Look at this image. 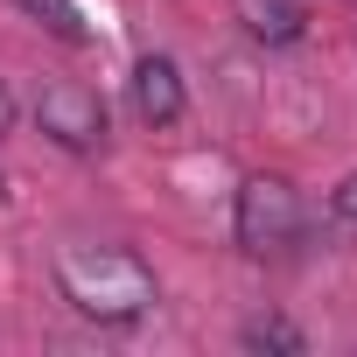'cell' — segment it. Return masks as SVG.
<instances>
[{"label":"cell","mask_w":357,"mask_h":357,"mask_svg":"<svg viewBox=\"0 0 357 357\" xmlns=\"http://www.w3.org/2000/svg\"><path fill=\"white\" fill-rule=\"evenodd\" d=\"M56 294L84 322H133L154 308V266L126 245H63L56 252Z\"/></svg>","instance_id":"cell-1"},{"label":"cell","mask_w":357,"mask_h":357,"mask_svg":"<svg viewBox=\"0 0 357 357\" xmlns=\"http://www.w3.org/2000/svg\"><path fill=\"white\" fill-rule=\"evenodd\" d=\"M301 225H308V211H301V190L287 183V175H245V183H238L231 231H238V245H245L252 259L294 252V245H301Z\"/></svg>","instance_id":"cell-2"},{"label":"cell","mask_w":357,"mask_h":357,"mask_svg":"<svg viewBox=\"0 0 357 357\" xmlns=\"http://www.w3.org/2000/svg\"><path fill=\"white\" fill-rule=\"evenodd\" d=\"M36 126H43L63 154H98V147H105V98H98L91 84H77V77H56V84H43V98H36Z\"/></svg>","instance_id":"cell-3"},{"label":"cell","mask_w":357,"mask_h":357,"mask_svg":"<svg viewBox=\"0 0 357 357\" xmlns=\"http://www.w3.org/2000/svg\"><path fill=\"white\" fill-rule=\"evenodd\" d=\"M183 105H190V91H183L175 56H140V63H133V112H140L147 126H175Z\"/></svg>","instance_id":"cell-4"},{"label":"cell","mask_w":357,"mask_h":357,"mask_svg":"<svg viewBox=\"0 0 357 357\" xmlns=\"http://www.w3.org/2000/svg\"><path fill=\"white\" fill-rule=\"evenodd\" d=\"M231 22L252 43H266V50H287V43L308 36V8L301 0H231Z\"/></svg>","instance_id":"cell-5"},{"label":"cell","mask_w":357,"mask_h":357,"mask_svg":"<svg viewBox=\"0 0 357 357\" xmlns=\"http://www.w3.org/2000/svg\"><path fill=\"white\" fill-rule=\"evenodd\" d=\"M245 343L252 350H301V329L273 315V322H245Z\"/></svg>","instance_id":"cell-6"},{"label":"cell","mask_w":357,"mask_h":357,"mask_svg":"<svg viewBox=\"0 0 357 357\" xmlns=\"http://www.w3.org/2000/svg\"><path fill=\"white\" fill-rule=\"evenodd\" d=\"M329 204H336V218H343V225H357V175H350V183H336V197H329Z\"/></svg>","instance_id":"cell-7"},{"label":"cell","mask_w":357,"mask_h":357,"mask_svg":"<svg viewBox=\"0 0 357 357\" xmlns=\"http://www.w3.org/2000/svg\"><path fill=\"white\" fill-rule=\"evenodd\" d=\"M8 126H15V91L0 84V140H8Z\"/></svg>","instance_id":"cell-8"}]
</instances>
